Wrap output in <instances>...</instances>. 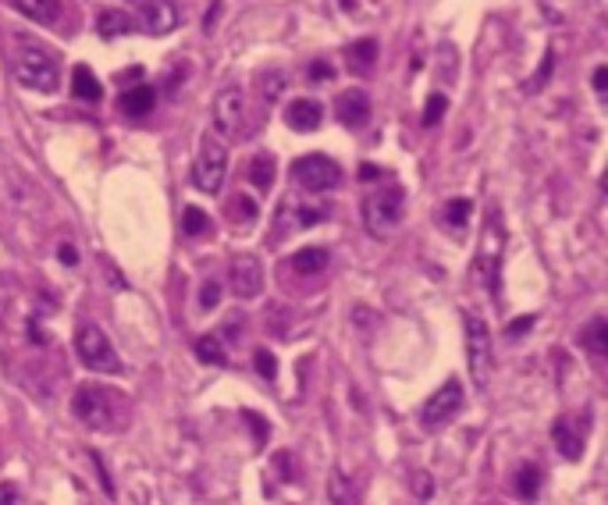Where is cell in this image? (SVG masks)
I'll return each mask as SVG.
<instances>
[{
    "mask_svg": "<svg viewBox=\"0 0 608 505\" xmlns=\"http://www.w3.org/2000/svg\"><path fill=\"white\" fill-rule=\"evenodd\" d=\"M505 252V217L498 206L484 214V231H480V249H477V275L487 278L491 296H498V264Z\"/></svg>",
    "mask_w": 608,
    "mask_h": 505,
    "instance_id": "1",
    "label": "cell"
},
{
    "mask_svg": "<svg viewBox=\"0 0 608 505\" xmlns=\"http://www.w3.org/2000/svg\"><path fill=\"white\" fill-rule=\"evenodd\" d=\"M466 363H470L473 385L487 388L491 370H495V346H491V331L480 314H466Z\"/></svg>",
    "mask_w": 608,
    "mask_h": 505,
    "instance_id": "2",
    "label": "cell"
},
{
    "mask_svg": "<svg viewBox=\"0 0 608 505\" xmlns=\"http://www.w3.org/2000/svg\"><path fill=\"white\" fill-rule=\"evenodd\" d=\"M75 353L82 360L86 370L93 374H121V360L111 346V338L97 328V324H82L79 335H75Z\"/></svg>",
    "mask_w": 608,
    "mask_h": 505,
    "instance_id": "3",
    "label": "cell"
},
{
    "mask_svg": "<svg viewBox=\"0 0 608 505\" xmlns=\"http://www.w3.org/2000/svg\"><path fill=\"white\" fill-rule=\"evenodd\" d=\"M15 79H19L26 89H33V93H54L61 75H58V61H54L47 50L26 47V50H19V58H15Z\"/></svg>",
    "mask_w": 608,
    "mask_h": 505,
    "instance_id": "4",
    "label": "cell"
},
{
    "mask_svg": "<svg viewBox=\"0 0 608 505\" xmlns=\"http://www.w3.org/2000/svg\"><path fill=\"white\" fill-rule=\"evenodd\" d=\"M402 214H406V189L402 185H385L374 196H367V203H363V221L374 235L392 231L402 221Z\"/></svg>",
    "mask_w": 608,
    "mask_h": 505,
    "instance_id": "5",
    "label": "cell"
},
{
    "mask_svg": "<svg viewBox=\"0 0 608 505\" xmlns=\"http://www.w3.org/2000/svg\"><path fill=\"white\" fill-rule=\"evenodd\" d=\"M292 175H295V182L307 189V192H331V189H339V182H342V167H339L331 157H324V153H307V157H299V160L292 164Z\"/></svg>",
    "mask_w": 608,
    "mask_h": 505,
    "instance_id": "6",
    "label": "cell"
},
{
    "mask_svg": "<svg viewBox=\"0 0 608 505\" xmlns=\"http://www.w3.org/2000/svg\"><path fill=\"white\" fill-rule=\"evenodd\" d=\"M224 175H228V150H224L221 139L207 136V143H203V150L196 157V167H192V182H196V189L214 196V192H221Z\"/></svg>",
    "mask_w": 608,
    "mask_h": 505,
    "instance_id": "7",
    "label": "cell"
},
{
    "mask_svg": "<svg viewBox=\"0 0 608 505\" xmlns=\"http://www.w3.org/2000/svg\"><path fill=\"white\" fill-rule=\"evenodd\" d=\"M459 409H463V385H459L456 377H448V381L424 402L420 423H424L427 431H438V427H445L448 420H456Z\"/></svg>",
    "mask_w": 608,
    "mask_h": 505,
    "instance_id": "8",
    "label": "cell"
},
{
    "mask_svg": "<svg viewBox=\"0 0 608 505\" xmlns=\"http://www.w3.org/2000/svg\"><path fill=\"white\" fill-rule=\"evenodd\" d=\"M328 217V206L324 203H307V199H285L281 210H277V235H288V231H307L314 224H321Z\"/></svg>",
    "mask_w": 608,
    "mask_h": 505,
    "instance_id": "9",
    "label": "cell"
},
{
    "mask_svg": "<svg viewBox=\"0 0 608 505\" xmlns=\"http://www.w3.org/2000/svg\"><path fill=\"white\" fill-rule=\"evenodd\" d=\"M72 409H75V416H79L86 427H97V431L111 427V402H107V395H104L100 388H93V385H82V388L75 392Z\"/></svg>",
    "mask_w": 608,
    "mask_h": 505,
    "instance_id": "10",
    "label": "cell"
},
{
    "mask_svg": "<svg viewBox=\"0 0 608 505\" xmlns=\"http://www.w3.org/2000/svg\"><path fill=\"white\" fill-rule=\"evenodd\" d=\"M242 114H246V97L238 86H224L214 100V128L221 136H235L238 125H242Z\"/></svg>",
    "mask_w": 608,
    "mask_h": 505,
    "instance_id": "11",
    "label": "cell"
},
{
    "mask_svg": "<svg viewBox=\"0 0 608 505\" xmlns=\"http://www.w3.org/2000/svg\"><path fill=\"white\" fill-rule=\"evenodd\" d=\"M587 423V420H583ZM583 423H580V416H558L555 423H551V445L558 448V455L562 459H569V462H576L580 455H583V445H587V434H583Z\"/></svg>",
    "mask_w": 608,
    "mask_h": 505,
    "instance_id": "12",
    "label": "cell"
},
{
    "mask_svg": "<svg viewBox=\"0 0 608 505\" xmlns=\"http://www.w3.org/2000/svg\"><path fill=\"white\" fill-rule=\"evenodd\" d=\"M231 289L238 299H256L263 289V268L256 257H249V252H238L231 260Z\"/></svg>",
    "mask_w": 608,
    "mask_h": 505,
    "instance_id": "13",
    "label": "cell"
},
{
    "mask_svg": "<svg viewBox=\"0 0 608 505\" xmlns=\"http://www.w3.org/2000/svg\"><path fill=\"white\" fill-rule=\"evenodd\" d=\"M139 26H143L146 36H168V33H175L182 26V12H178L175 0H153V4L143 8Z\"/></svg>",
    "mask_w": 608,
    "mask_h": 505,
    "instance_id": "14",
    "label": "cell"
},
{
    "mask_svg": "<svg viewBox=\"0 0 608 505\" xmlns=\"http://www.w3.org/2000/svg\"><path fill=\"white\" fill-rule=\"evenodd\" d=\"M285 121L292 132H317L324 121V107L317 100H292L285 111Z\"/></svg>",
    "mask_w": 608,
    "mask_h": 505,
    "instance_id": "15",
    "label": "cell"
},
{
    "mask_svg": "<svg viewBox=\"0 0 608 505\" xmlns=\"http://www.w3.org/2000/svg\"><path fill=\"white\" fill-rule=\"evenodd\" d=\"M335 111H339L342 125H349V128H363V125L370 121V100H367V93H360V89L342 93L339 104H335Z\"/></svg>",
    "mask_w": 608,
    "mask_h": 505,
    "instance_id": "16",
    "label": "cell"
},
{
    "mask_svg": "<svg viewBox=\"0 0 608 505\" xmlns=\"http://www.w3.org/2000/svg\"><path fill=\"white\" fill-rule=\"evenodd\" d=\"M153 104H157V89H153V86H132V89H125V93H121V100H118V107H121L129 118H143V114H150V111H153Z\"/></svg>",
    "mask_w": 608,
    "mask_h": 505,
    "instance_id": "17",
    "label": "cell"
},
{
    "mask_svg": "<svg viewBox=\"0 0 608 505\" xmlns=\"http://www.w3.org/2000/svg\"><path fill=\"white\" fill-rule=\"evenodd\" d=\"M12 4L36 26H54L61 15V0H12Z\"/></svg>",
    "mask_w": 608,
    "mask_h": 505,
    "instance_id": "18",
    "label": "cell"
},
{
    "mask_svg": "<svg viewBox=\"0 0 608 505\" xmlns=\"http://www.w3.org/2000/svg\"><path fill=\"white\" fill-rule=\"evenodd\" d=\"M541 484H544V473H541V466H534V462L519 466L516 477H512V491H516V498H523V501H537Z\"/></svg>",
    "mask_w": 608,
    "mask_h": 505,
    "instance_id": "19",
    "label": "cell"
},
{
    "mask_svg": "<svg viewBox=\"0 0 608 505\" xmlns=\"http://www.w3.org/2000/svg\"><path fill=\"white\" fill-rule=\"evenodd\" d=\"M132 29H136V19L125 15V12H118V8H107V12H100V19H97V33H100L104 40L125 36V33H132Z\"/></svg>",
    "mask_w": 608,
    "mask_h": 505,
    "instance_id": "20",
    "label": "cell"
},
{
    "mask_svg": "<svg viewBox=\"0 0 608 505\" xmlns=\"http://www.w3.org/2000/svg\"><path fill=\"white\" fill-rule=\"evenodd\" d=\"M324 268H328V249H321V245H307V249H299L292 257V271L295 275H321Z\"/></svg>",
    "mask_w": 608,
    "mask_h": 505,
    "instance_id": "21",
    "label": "cell"
},
{
    "mask_svg": "<svg viewBox=\"0 0 608 505\" xmlns=\"http://www.w3.org/2000/svg\"><path fill=\"white\" fill-rule=\"evenodd\" d=\"M470 217H473V203L470 199H448L445 203V210H441V221H445V228L452 231V235H463V228L470 224Z\"/></svg>",
    "mask_w": 608,
    "mask_h": 505,
    "instance_id": "22",
    "label": "cell"
},
{
    "mask_svg": "<svg viewBox=\"0 0 608 505\" xmlns=\"http://www.w3.org/2000/svg\"><path fill=\"white\" fill-rule=\"evenodd\" d=\"M374 61H378V43L374 40H360L349 47V68L360 72V75H370L374 72Z\"/></svg>",
    "mask_w": 608,
    "mask_h": 505,
    "instance_id": "23",
    "label": "cell"
},
{
    "mask_svg": "<svg viewBox=\"0 0 608 505\" xmlns=\"http://www.w3.org/2000/svg\"><path fill=\"white\" fill-rule=\"evenodd\" d=\"M72 89H75V97H79V100H100V97H104L100 79H97L86 65H79V68L72 72Z\"/></svg>",
    "mask_w": 608,
    "mask_h": 505,
    "instance_id": "24",
    "label": "cell"
},
{
    "mask_svg": "<svg viewBox=\"0 0 608 505\" xmlns=\"http://www.w3.org/2000/svg\"><path fill=\"white\" fill-rule=\"evenodd\" d=\"M274 167H277V164H274L270 153H256V157L249 160V182H253L256 189L267 192V189L274 185Z\"/></svg>",
    "mask_w": 608,
    "mask_h": 505,
    "instance_id": "25",
    "label": "cell"
},
{
    "mask_svg": "<svg viewBox=\"0 0 608 505\" xmlns=\"http://www.w3.org/2000/svg\"><path fill=\"white\" fill-rule=\"evenodd\" d=\"M260 93H263V100L267 104H274V100H281V93L288 89V75L281 72V68H267V72H260Z\"/></svg>",
    "mask_w": 608,
    "mask_h": 505,
    "instance_id": "26",
    "label": "cell"
},
{
    "mask_svg": "<svg viewBox=\"0 0 608 505\" xmlns=\"http://www.w3.org/2000/svg\"><path fill=\"white\" fill-rule=\"evenodd\" d=\"M182 231H185L189 238H203V235L214 231V224H210V217H207L199 206H185V210H182Z\"/></svg>",
    "mask_w": 608,
    "mask_h": 505,
    "instance_id": "27",
    "label": "cell"
},
{
    "mask_svg": "<svg viewBox=\"0 0 608 505\" xmlns=\"http://www.w3.org/2000/svg\"><path fill=\"white\" fill-rule=\"evenodd\" d=\"M583 346H587L594 356H604V353H608V324H604V317H594V321L583 328Z\"/></svg>",
    "mask_w": 608,
    "mask_h": 505,
    "instance_id": "28",
    "label": "cell"
},
{
    "mask_svg": "<svg viewBox=\"0 0 608 505\" xmlns=\"http://www.w3.org/2000/svg\"><path fill=\"white\" fill-rule=\"evenodd\" d=\"M196 356H199L203 363H210V367H228V353H224V346H221L217 335H203V338L196 342Z\"/></svg>",
    "mask_w": 608,
    "mask_h": 505,
    "instance_id": "29",
    "label": "cell"
},
{
    "mask_svg": "<svg viewBox=\"0 0 608 505\" xmlns=\"http://www.w3.org/2000/svg\"><path fill=\"white\" fill-rule=\"evenodd\" d=\"M228 214H231V221H238V224H253L256 221V203L249 199V196H235L231 203H228Z\"/></svg>",
    "mask_w": 608,
    "mask_h": 505,
    "instance_id": "30",
    "label": "cell"
},
{
    "mask_svg": "<svg viewBox=\"0 0 608 505\" xmlns=\"http://www.w3.org/2000/svg\"><path fill=\"white\" fill-rule=\"evenodd\" d=\"M445 111H448V97H445V93H431V97H427V107H424V125H427V128L438 125Z\"/></svg>",
    "mask_w": 608,
    "mask_h": 505,
    "instance_id": "31",
    "label": "cell"
},
{
    "mask_svg": "<svg viewBox=\"0 0 608 505\" xmlns=\"http://www.w3.org/2000/svg\"><path fill=\"white\" fill-rule=\"evenodd\" d=\"M253 363H256V374H260L263 381H274V377H277V360H274V353H267V349H256Z\"/></svg>",
    "mask_w": 608,
    "mask_h": 505,
    "instance_id": "32",
    "label": "cell"
},
{
    "mask_svg": "<svg viewBox=\"0 0 608 505\" xmlns=\"http://www.w3.org/2000/svg\"><path fill=\"white\" fill-rule=\"evenodd\" d=\"M346 487H349V484H346V477L335 470V473H331V487H328V494H331V501H335V505H356V498H349V494H346Z\"/></svg>",
    "mask_w": 608,
    "mask_h": 505,
    "instance_id": "33",
    "label": "cell"
},
{
    "mask_svg": "<svg viewBox=\"0 0 608 505\" xmlns=\"http://www.w3.org/2000/svg\"><path fill=\"white\" fill-rule=\"evenodd\" d=\"M217 303H221V285H217V282H207L203 292H199V307H203V310H214Z\"/></svg>",
    "mask_w": 608,
    "mask_h": 505,
    "instance_id": "34",
    "label": "cell"
},
{
    "mask_svg": "<svg viewBox=\"0 0 608 505\" xmlns=\"http://www.w3.org/2000/svg\"><path fill=\"white\" fill-rule=\"evenodd\" d=\"M58 257H61L65 268H79V249H75L72 242H61V245H58Z\"/></svg>",
    "mask_w": 608,
    "mask_h": 505,
    "instance_id": "35",
    "label": "cell"
},
{
    "mask_svg": "<svg viewBox=\"0 0 608 505\" xmlns=\"http://www.w3.org/2000/svg\"><path fill=\"white\" fill-rule=\"evenodd\" d=\"M310 79H314V82H321V79L328 82V79H335V68L324 65V61H317V65H310Z\"/></svg>",
    "mask_w": 608,
    "mask_h": 505,
    "instance_id": "36",
    "label": "cell"
},
{
    "mask_svg": "<svg viewBox=\"0 0 608 505\" xmlns=\"http://www.w3.org/2000/svg\"><path fill=\"white\" fill-rule=\"evenodd\" d=\"M0 505H19V487L15 484H0Z\"/></svg>",
    "mask_w": 608,
    "mask_h": 505,
    "instance_id": "37",
    "label": "cell"
},
{
    "mask_svg": "<svg viewBox=\"0 0 608 505\" xmlns=\"http://www.w3.org/2000/svg\"><path fill=\"white\" fill-rule=\"evenodd\" d=\"M551 68H555V54L548 50V54H544V65H541V72H537V79H534V89H537V86L548 79V72H551Z\"/></svg>",
    "mask_w": 608,
    "mask_h": 505,
    "instance_id": "38",
    "label": "cell"
},
{
    "mask_svg": "<svg viewBox=\"0 0 608 505\" xmlns=\"http://www.w3.org/2000/svg\"><path fill=\"white\" fill-rule=\"evenodd\" d=\"M242 416H246V420H249V423H253V427H256V441H263V438H267V434H270V427H267V423H263V420H260V416H256V413H242Z\"/></svg>",
    "mask_w": 608,
    "mask_h": 505,
    "instance_id": "39",
    "label": "cell"
},
{
    "mask_svg": "<svg viewBox=\"0 0 608 505\" xmlns=\"http://www.w3.org/2000/svg\"><path fill=\"white\" fill-rule=\"evenodd\" d=\"M604 86H608V68H597L594 72V93L604 97Z\"/></svg>",
    "mask_w": 608,
    "mask_h": 505,
    "instance_id": "40",
    "label": "cell"
},
{
    "mask_svg": "<svg viewBox=\"0 0 608 505\" xmlns=\"http://www.w3.org/2000/svg\"><path fill=\"white\" fill-rule=\"evenodd\" d=\"M360 178H363V182H374V178H381V171H378L374 164H363V167H360Z\"/></svg>",
    "mask_w": 608,
    "mask_h": 505,
    "instance_id": "41",
    "label": "cell"
},
{
    "mask_svg": "<svg viewBox=\"0 0 608 505\" xmlns=\"http://www.w3.org/2000/svg\"><path fill=\"white\" fill-rule=\"evenodd\" d=\"M417 484H420V487H417V494H420V498H427V494H431V487H427V484H431V480H427V473H417Z\"/></svg>",
    "mask_w": 608,
    "mask_h": 505,
    "instance_id": "42",
    "label": "cell"
},
{
    "mask_svg": "<svg viewBox=\"0 0 608 505\" xmlns=\"http://www.w3.org/2000/svg\"><path fill=\"white\" fill-rule=\"evenodd\" d=\"M530 324H534V317H523V321H516V324L509 328V335H519V331H526Z\"/></svg>",
    "mask_w": 608,
    "mask_h": 505,
    "instance_id": "43",
    "label": "cell"
},
{
    "mask_svg": "<svg viewBox=\"0 0 608 505\" xmlns=\"http://www.w3.org/2000/svg\"><path fill=\"white\" fill-rule=\"evenodd\" d=\"M0 307H4V282H0Z\"/></svg>",
    "mask_w": 608,
    "mask_h": 505,
    "instance_id": "44",
    "label": "cell"
}]
</instances>
